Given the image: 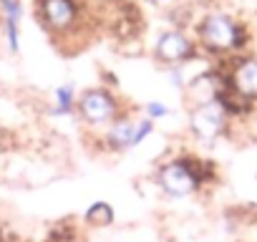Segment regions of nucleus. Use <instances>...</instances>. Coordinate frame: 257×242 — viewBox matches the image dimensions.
I'll return each instance as SVG.
<instances>
[{
  "label": "nucleus",
  "instance_id": "obj_8",
  "mask_svg": "<svg viewBox=\"0 0 257 242\" xmlns=\"http://www.w3.org/2000/svg\"><path fill=\"white\" fill-rule=\"evenodd\" d=\"M134 129H137V121L128 118V116H118L108 124V132L103 137L106 147L111 152H128L134 144Z\"/></svg>",
  "mask_w": 257,
  "mask_h": 242
},
{
  "label": "nucleus",
  "instance_id": "obj_13",
  "mask_svg": "<svg viewBox=\"0 0 257 242\" xmlns=\"http://www.w3.org/2000/svg\"><path fill=\"white\" fill-rule=\"evenodd\" d=\"M169 113H172V108H169L167 103H162V101H149V103L144 106V116L152 118V121H162V118H167Z\"/></svg>",
  "mask_w": 257,
  "mask_h": 242
},
{
  "label": "nucleus",
  "instance_id": "obj_10",
  "mask_svg": "<svg viewBox=\"0 0 257 242\" xmlns=\"http://www.w3.org/2000/svg\"><path fill=\"white\" fill-rule=\"evenodd\" d=\"M116 219V212L108 202H93L86 212H83V222L88 227H96V229H103V227H111Z\"/></svg>",
  "mask_w": 257,
  "mask_h": 242
},
{
  "label": "nucleus",
  "instance_id": "obj_5",
  "mask_svg": "<svg viewBox=\"0 0 257 242\" xmlns=\"http://www.w3.org/2000/svg\"><path fill=\"white\" fill-rule=\"evenodd\" d=\"M154 56L164 66H184L187 61L197 58V46L182 28H167L157 36Z\"/></svg>",
  "mask_w": 257,
  "mask_h": 242
},
{
  "label": "nucleus",
  "instance_id": "obj_2",
  "mask_svg": "<svg viewBox=\"0 0 257 242\" xmlns=\"http://www.w3.org/2000/svg\"><path fill=\"white\" fill-rule=\"evenodd\" d=\"M197 41L207 53L227 56V53H244L252 41V33L247 23L237 21L234 16L224 11H209L197 23Z\"/></svg>",
  "mask_w": 257,
  "mask_h": 242
},
{
  "label": "nucleus",
  "instance_id": "obj_9",
  "mask_svg": "<svg viewBox=\"0 0 257 242\" xmlns=\"http://www.w3.org/2000/svg\"><path fill=\"white\" fill-rule=\"evenodd\" d=\"M76 86L73 83H63L53 91V116H73L76 113Z\"/></svg>",
  "mask_w": 257,
  "mask_h": 242
},
{
  "label": "nucleus",
  "instance_id": "obj_14",
  "mask_svg": "<svg viewBox=\"0 0 257 242\" xmlns=\"http://www.w3.org/2000/svg\"><path fill=\"white\" fill-rule=\"evenodd\" d=\"M144 3H149V6H169L172 0H144Z\"/></svg>",
  "mask_w": 257,
  "mask_h": 242
},
{
  "label": "nucleus",
  "instance_id": "obj_3",
  "mask_svg": "<svg viewBox=\"0 0 257 242\" xmlns=\"http://www.w3.org/2000/svg\"><path fill=\"white\" fill-rule=\"evenodd\" d=\"M229 121L232 118L227 116L224 106L217 98L189 108V132L202 144H214L219 137H224L229 129Z\"/></svg>",
  "mask_w": 257,
  "mask_h": 242
},
{
  "label": "nucleus",
  "instance_id": "obj_7",
  "mask_svg": "<svg viewBox=\"0 0 257 242\" xmlns=\"http://www.w3.org/2000/svg\"><path fill=\"white\" fill-rule=\"evenodd\" d=\"M224 81L232 91L242 98L257 103V56L254 53H237L229 68L224 71Z\"/></svg>",
  "mask_w": 257,
  "mask_h": 242
},
{
  "label": "nucleus",
  "instance_id": "obj_6",
  "mask_svg": "<svg viewBox=\"0 0 257 242\" xmlns=\"http://www.w3.org/2000/svg\"><path fill=\"white\" fill-rule=\"evenodd\" d=\"M78 0H36V18L51 33H66L78 23Z\"/></svg>",
  "mask_w": 257,
  "mask_h": 242
},
{
  "label": "nucleus",
  "instance_id": "obj_12",
  "mask_svg": "<svg viewBox=\"0 0 257 242\" xmlns=\"http://www.w3.org/2000/svg\"><path fill=\"white\" fill-rule=\"evenodd\" d=\"M152 132H154V121L147 118V116H142V118L137 121V129H134V144H132V149L139 147L142 142H147V139L152 137Z\"/></svg>",
  "mask_w": 257,
  "mask_h": 242
},
{
  "label": "nucleus",
  "instance_id": "obj_4",
  "mask_svg": "<svg viewBox=\"0 0 257 242\" xmlns=\"http://www.w3.org/2000/svg\"><path fill=\"white\" fill-rule=\"evenodd\" d=\"M76 113L88 127H106L113 118H118V98L108 88H86L76 98Z\"/></svg>",
  "mask_w": 257,
  "mask_h": 242
},
{
  "label": "nucleus",
  "instance_id": "obj_16",
  "mask_svg": "<svg viewBox=\"0 0 257 242\" xmlns=\"http://www.w3.org/2000/svg\"><path fill=\"white\" fill-rule=\"evenodd\" d=\"M254 179H257V172H254Z\"/></svg>",
  "mask_w": 257,
  "mask_h": 242
},
{
  "label": "nucleus",
  "instance_id": "obj_11",
  "mask_svg": "<svg viewBox=\"0 0 257 242\" xmlns=\"http://www.w3.org/2000/svg\"><path fill=\"white\" fill-rule=\"evenodd\" d=\"M0 16L3 21H18L23 18V0H0Z\"/></svg>",
  "mask_w": 257,
  "mask_h": 242
},
{
  "label": "nucleus",
  "instance_id": "obj_17",
  "mask_svg": "<svg viewBox=\"0 0 257 242\" xmlns=\"http://www.w3.org/2000/svg\"><path fill=\"white\" fill-rule=\"evenodd\" d=\"M0 88H3V83H0Z\"/></svg>",
  "mask_w": 257,
  "mask_h": 242
},
{
  "label": "nucleus",
  "instance_id": "obj_15",
  "mask_svg": "<svg viewBox=\"0 0 257 242\" xmlns=\"http://www.w3.org/2000/svg\"><path fill=\"white\" fill-rule=\"evenodd\" d=\"M96 3H118V0H96Z\"/></svg>",
  "mask_w": 257,
  "mask_h": 242
},
{
  "label": "nucleus",
  "instance_id": "obj_1",
  "mask_svg": "<svg viewBox=\"0 0 257 242\" xmlns=\"http://www.w3.org/2000/svg\"><path fill=\"white\" fill-rule=\"evenodd\" d=\"M212 182H217L214 164L197 159L194 154H184V157L179 154L177 159H169L167 164H162L159 172H157L159 189L172 199L192 197Z\"/></svg>",
  "mask_w": 257,
  "mask_h": 242
}]
</instances>
